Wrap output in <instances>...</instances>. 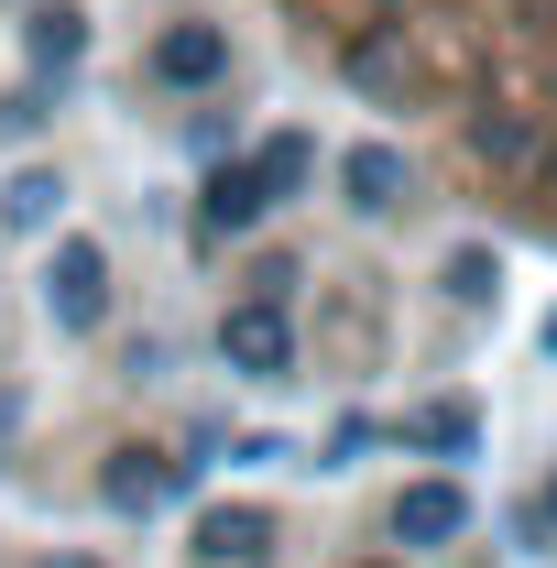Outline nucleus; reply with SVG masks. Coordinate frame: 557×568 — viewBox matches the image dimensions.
<instances>
[{"instance_id": "obj_1", "label": "nucleus", "mask_w": 557, "mask_h": 568, "mask_svg": "<svg viewBox=\"0 0 557 568\" xmlns=\"http://www.w3.org/2000/svg\"><path fill=\"white\" fill-rule=\"evenodd\" d=\"M219 361H230V372H252V383H274L284 361H295V328H284L274 295H252V306H230V317H219Z\"/></svg>"}, {"instance_id": "obj_2", "label": "nucleus", "mask_w": 557, "mask_h": 568, "mask_svg": "<svg viewBox=\"0 0 557 568\" xmlns=\"http://www.w3.org/2000/svg\"><path fill=\"white\" fill-rule=\"evenodd\" d=\"M44 306H55L67 328H99V306H110V263H99V241H55V263H44Z\"/></svg>"}, {"instance_id": "obj_3", "label": "nucleus", "mask_w": 557, "mask_h": 568, "mask_svg": "<svg viewBox=\"0 0 557 568\" xmlns=\"http://www.w3.org/2000/svg\"><path fill=\"white\" fill-rule=\"evenodd\" d=\"M153 77H164V88H219V77H230V33H219V22H175V33L153 44Z\"/></svg>"}, {"instance_id": "obj_4", "label": "nucleus", "mask_w": 557, "mask_h": 568, "mask_svg": "<svg viewBox=\"0 0 557 568\" xmlns=\"http://www.w3.org/2000/svg\"><path fill=\"white\" fill-rule=\"evenodd\" d=\"M459 525H470L459 481H405V503H394V536H405V547H448Z\"/></svg>"}, {"instance_id": "obj_5", "label": "nucleus", "mask_w": 557, "mask_h": 568, "mask_svg": "<svg viewBox=\"0 0 557 568\" xmlns=\"http://www.w3.org/2000/svg\"><path fill=\"white\" fill-rule=\"evenodd\" d=\"M198 558H219V568H263V558H274V525H263V514H230V503H219L209 525H198Z\"/></svg>"}, {"instance_id": "obj_6", "label": "nucleus", "mask_w": 557, "mask_h": 568, "mask_svg": "<svg viewBox=\"0 0 557 568\" xmlns=\"http://www.w3.org/2000/svg\"><path fill=\"white\" fill-rule=\"evenodd\" d=\"M350 209H405V153H394V142H361V153H350Z\"/></svg>"}, {"instance_id": "obj_7", "label": "nucleus", "mask_w": 557, "mask_h": 568, "mask_svg": "<svg viewBox=\"0 0 557 568\" xmlns=\"http://www.w3.org/2000/svg\"><path fill=\"white\" fill-rule=\"evenodd\" d=\"M175 481H186L175 459H153V448H121V470H110V503H121V514H153Z\"/></svg>"}, {"instance_id": "obj_8", "label": "nucleus", "mask_w": 557, "mask_h": 568, "mask_svg": "<svg viewBox=\"0 0 557 568\" xmlns=\"http://www.w3.org/2000/svg\"><path fill=\"white\" fill-rule=\"evenodd\" d=\"M306 175H317V142H263V164H252V186H263V209H274V197H295V186H306Z\"/></svg>"}, {"instance_id": "obj_9", "label": "nucleus", "mask_w": 557, "mask_h": 568, "mask_svg": "<svg viewBox=\"0 0 557 568\" xmlns=\"http://www.w3.org/2000/svg\"><path fill=\"white\" fill-rule=\"evenodd\" d=\"M263 219V186H252V164H219L209 175V230H252Z\"/></svg>"}, {"instance_id": "obj_10", "label": "nucleus", "mask_w": 557, "mask_h": 568, "mask_svg": "<svg viewBox=\"0 0 557 568\" xmlns=\"http://www.w3.org/2000/svg\"><path fill=\"white\" fill-rule=\"evenodd\" d=\"M77 44H88V22H77L67 0H55V11H33V67L67 77V67H77Z\"/></svg>"}, {"instance_id": "obj_11", "label": "nucleus", "mask_w": 557, "mask_h": 568, "mask_svg": "<svg viewBox=\"0 0 557 568\" xmlns=\"http://www.w3.org/2000/svg\"><path fill=\"white\" fill-rule=\"evenodd\" d=\"M0 209H11V230H44V219L67 209V186H55V175H22V186H11Z\"/></svg>"}, {"instance_id": "obj_12", "label": "nucleus", "mask_w": 557, "mask_h": 568, "mask_svg": "<svg viewBox=\"0 0 557 568\" xmlns=\"http://www.w3.org/2000/svg\"><path fill=\"white\" fill-rule=\"evenodd\" d=\"M405 437H416V448H448V459H459V448H470V405H426V416L405 426Z\"/></svg>"}, {"instance_id": "obj_13", "label": "nucleus", "mask_w": 557, "mask_h": 568, "mask_svg": "<svg viewBox=\"0 0 557 568\" xmlns=\"http://www.w3.org/2000/svg\"><path fill=\"white\" fill-rule=\"evenodd\" d=\"M482 153L492 164H536V132L525 121H482Z\"/></svg>"}, {"instance_id": "obj_14", "label": "nucleus", "mask_w": 557, "mask_h": 568, "mask_svg": "<svg viewBox=\"0 0 557 568\" xmlns=\"http://www.w3.org/2000/svg\"><path fill=\"white\" fill-rule=\"evenodd\" d=\"M492 284H503V274H492V263H482V252H459V263H448V295H470V306H482V295H492Z\"/></svg>"}, {"instance_id": "obj_15", "label": "nucleus", "mask_w": 557, "mask_h": 568, "mask_svg": "<svg viewBox=\"0 0 557 568\" xmlns=\"http://www.w3.org/2000/svg\"><path fill=\"white\" fill-rule=\"evenodd\" d=\"M55 568H99V558H55Z\"/></svg>"}, {"instance_id": "obj_16", "label": "nucleus", "mask_w": 557, "mask_h": 568, "mask_svg": "<svg viewBox=\"0 0 557 568\" xmlns=\"http://www.w3.org/2000/svg\"><path fill=\"white\" fill-rule=\"evenodd\" d=\"M547 351H557V317H547Z\"/></svg>"}, {"instance_id": "obj_17", "label": "nucleus", "mask_w": 557, "mask_h": 568, "mask_svg": "<svg viewBox=\"0 0 557 568\" xmlns=\"http://www.w3.org/2000/svg\"><path fill=\"white\" fill-rule=\"evenodd\" d=\"M361 568H383V558H361Z\"/></svg>"}, {"instance_id": "obj_18", "label": "nucleus", "mask_w": 557, "mask_h": 568, "mask_svg": "<svg viewBox=\"0 0 557 568\" xmlns=\"http://www.w3.org/2000/svg\"><path fill=\"white\" fill-rule=\"evenodd\" d=\"M547 514H557V493H547Z\"/></svg>"}]
</instances>
